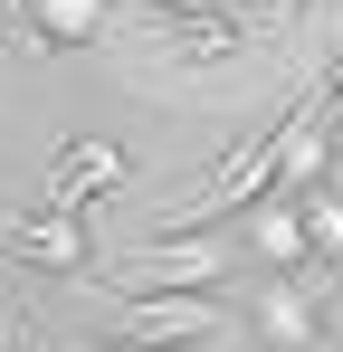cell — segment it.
I'll return each instance as SVG.
<instances>
[{
    "label": "cell",
    "instance_id": "cell-1",
    "mask_svg": "<svg viewBox=\"0 0 343 352\" xmlns=\"http://www.w3.org/2000/svg\"><path fill=\"white\" fill-rule=\"evenodd\" d=\"M114 343H134V352L229 343V305H220L210 286H200V295H124V314H114Z\"/></svg>",
    "mask_w": 343,
    "mask_h": 352
},
{
    "label": "cell",
    "instance_id": "cell-10",
    "mask_svg": "<svg viewBox=\"0 0 343 352\" xmlns=\"http://www.w3.org/2000/svg\"><path fill=\"white\" fill-rule=\"evenodd\" d=\"M295 219H305V248H315V267L343 286V190H305V200H295Z\"/></svg>",
    "mask_w": 343,
    "mask_h": 352
},
{
    "label": "cell",
    "instance_id": "cell-6",
    "mask_svg": "<svg viewBox=\"0 0 343 352\" xmlns=\"http://www.w3.org/2000/svg\"><path fill=\"white\" fill-rule=\"evenodd\" d=\"M153 38H163L181 67H220L248 48V29L229 19V10H210V0H191V10H153Z\"/></svg>",
    "mask_w": 343,
    "mask_h": 352
},
{
    "label": "cell",
    "instance_id": "cell-14",
    "mask_svg": "<svg viewBox=\"0 0 343 352\" xmlns=\"http://www.w3.org/2000/svg\"><path fill=\"white\" fill-rule=\"evenodd\" d=\"M153 10H191V0H153Z\"/></svg>",
    "mask_w": 343,
    "mask_h": 352
},
{
    "label": "cell",
    "instance_id": "cell-8",
    "mask_svg": "<svg viewBox=\"0 0 343 352\" xmlns=\"http://www.w3.org/2000/svg\"><path fill=\"white\" fill-rule=\"evenodd\" d=\"M105 0H19V29H29V48H67V58H76V48H96V38H105Z\"/></svg>",
    "mask_w": 343,
    "mask_h": 352
},
{
    "label": "cell",
    "instance_id": "cell-15",
    "mask_svg": "<svg viewBox=\"0 0 343 352\" xmlns=\"http://www.w3.org/2000/svg\"><path fill=\"white\" fill-rule=\"evenodd\" d=\"M105 352H134V343H105Z\"/></svg>",
    "mask_w": 343,
    "mask_h": 352
},
{
    "label": "cell",
    "instance_id": "cell-7",
    "mask_svg": "<svg viewBox=\"0 0 343 352\" xmlns=\"http://www.w3.org/2000/svg\"><path fill=\"white\" fill-rule=\"evenodd\" d=\"M334 172V124L315 115V105H295L277 124V200H305V190H324Z\"/></svg>",
    "mask_w": 343,
    "mask_h": 352
},
{
    "label": "cell",
    "instance_id": "cell-5",
    "mask_svg": "<svg viewBox=\"0 0 343 352\" xmlns=\"http://www.w3.org/2000/svg\"><path fill=\"white\" fill-rule=\"evenodd\" d=\"M238 257H258V267H277V276H305L315 267V248H305V219H295V200H248L238 210Z\"/></svg>",
    "mask_w": 343,
    "mask_h": 352
},
{
    "label": "cell",
    "instance_id": "cell-11",
    "mask_svg": "<svg viewBox=\"0 0 343 352\" xmlns=\"http://www.w3.org/2000/svg\"><path fill=\"white\" fill-rule=\"evenodd\" d=\"M315 324H324V343H343V286H324V295H315Z\"/></svg>",
    "mask_w": 343,
    "mask_h": 352
},
{
    "label": "cell",
    "instance_id": "cell-13",
    "mask_svg": "<svg viewBox=\"0 0 343 352\" xmlns=\"http://www.w3.org/2000/svg\"><path fill=\"white\" fill-rule=\"evenodd\" d=\"M0 38H29V29H19V0H0Z\"/></svg>",
    "mask_w": 343,
    "mask_h": 352
},
{
    "label": "cell",
    "instance_id": "cell-3",
    "mask_svg": "<svg viewBox=\"0 0 343 352\" xmlns=\"http://www.w3.org/2000/svg\"><path fill=\"white\" fill-rule=\"evenodd\" d=\"M0 248L39 276H86L96 267V238H86V210H0Z\"/></svg>",
    "mask_w": 343,
    "mask_h": 352
},
{
    "label": "cell",
    "instance_id": "cell-2",
    "mask_svg": "<svg viewBox=\"0 0 343 352\" xmlns=\"http://www.w3.org/2000/svg\"><path fill=\"white\" fill-rule=\"evenodd\" d=\"M124 295H200V286H238V248L229 238H143L134 257H124Z\"/></svg>",
    "mask_w": 343,
    "mask_h": 352
},
{
    "label": "cell",
    "instance_id": "cell-4",
    "mask_svg": "<svg viewBox=\"0 0 343 352\" xmlns=\"http://www.w3.org/2000/svg\"><path fill=\"white\" fill-rule=\"evenodd\" d=\"M124 181H134L124 143H105V133H76V143L48 162V210H96V200H105V190H124Z\"/></svg>",
    "mask_w": 343,
    "mask_h": 352
},
{
    "label": "cell",
    "instance_id": "cell-12",
    "mask_svg": "<svg viewBox=\"0 0 343 352\" xmlns=\"http://www.w3.org/2000/svg\"><path fill=\"white\" fill-rule=\"evenodd\" d=\"M305 10H315V0H267V19H277V38H295V29H305Z\"/></svg>",
    "mask_w": 343,
    "mask_h": 352
},
{
    "label": "cell",
    "instance_id": "cell-9",
    "mask_svg": "<svg viewBox=\"0 0 343 352\" xmlns=\"http://www.w3.org/2000/svg\"><path fill=\"white\" fill-rule=\"evenodd\" d=\"M258 333H267L277 352H315V343H324V324H315V295L295 286V276L258 286Z\"/></svg>",
    "mask_w": 343,
    "mask_h": 352
}]
</instances>
